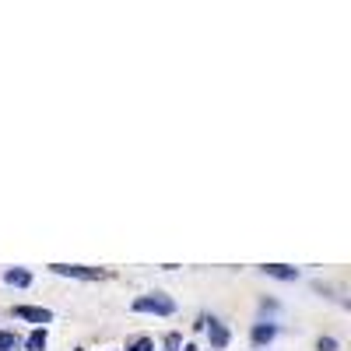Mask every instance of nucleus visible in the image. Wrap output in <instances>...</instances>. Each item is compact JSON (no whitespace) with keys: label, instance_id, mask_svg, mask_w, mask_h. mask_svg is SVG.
<instances>
[{"label":"nucleus","instance_id":"obj_1","mask_svg":"<svg viewBox=\"0 0 351 351\" xmlns=\"http://www.w3.org/2000/svg\"><path fill=\"white\" fill-rule=\"evenodd\" d=\"M134 313H155V316H172L176 313V302L165 295V291H148V295H137L130 302Z\"/></svg>","mask_w":351,"mask_h":351},{"label":"nucleus","instance_id":"obj_2","mask_svg":"<svg viewBox=\"0 0 351 351\" xmlns=\"http://www.w3.org/2000/svg\"><path fill=\"white\" fill-rule=\"evenodd\" d=\"M49 271L60 274V278H77V281H99V278H106L102 267H81V263H49Z\"/></svg>","mask_w":351,"mask_h":351},{"label":"nucleus","instance_id":"obj_3","mask_svg":"<svg viewBox=\"0 0 351 351\" xmlns=\"http://www.w3.org/2000/svg\"><path fill=\"white\" fill-rule=\"evenodd\" d=\"M204 330H208V341H211V351H225L228 348V341H232V334H228V327L221 324L218 316H208V324H204Z\"/></svg>","mask_w":351,"mask_h":351},{"label":"nucleus","instance_id":"obj_4","mask_svg":"<svg viewBox=\"0 0 351 351\" xmlns=\"http://www.w3.org/2000/svg\"><path fill=\"white\" fill-rule=\"evenodd\" d=\"M11 316H18V319H28V324H49L53 319V309H46V306H14L11 309Z\"/></svg>","mask_w":351,"mask_h":351},{"label":"nucleus","instance_id":"obj_5","mask_svg":"<svg viewBox=\"0 0 351 351\" xmlns=\"http://www.w3.org/2000/svg\"><path fill=\"white\" fill-rule=\"evenodd\" d=\"M274 337H278V327L274 324H253V330H250V341H253V348H271L274 344Z\"/></svg>","mask_w":351,"mask_h":351},{"label":"nucleus","instance_id":"obj_6","mask_svg":"<svg viewBox=\"0 0 351 351\" xmlns=\"http://www.w3.org/2000/svg\"><path fill=\"white\" fill-rule=\"evenodd\" d=\"M260 271L274 281H299V267H288V263H263Z\"/></svg>","mask_w":351,"mask_h":351},{"label":"nucleus","instance_id":"obj_7","mask_svg":"<svg viewBox=\"0 0 351 351\" xmlns=\"http://www.w3.org/2000/svg\"><path fill=\"white\" fill-rule=\"evenodd\" d=\"M21 344H25V351H46V344H49V334H46V327H36V330L28 334Z\"/></svg>","mask_w":351,"mask_h":351},{"label":"nucleus","instance_id":"obj_8","mask_svg":"<svg viewBox=\"0 0 351 351\" xmlns=\"http://www.w3.org/2000/svg\"><path fill=\"white\" fill-rule=\"evenodd\" d=\"M4 281L14 285V288H28V285H32V274H28L25 267H8L4 271Z\"/></svg>","mask_w":351,"mask_h":351},{"label":"nucleus","instance_id":"obj_9","mask_svg":"<svg viewBox=\"0 0 351 351\" xmlns=\"http://www.w3.org/2000/svg\"><path fill=\"white\" fill-rule=\"evenodd\" d=\"M18 348H21L18 334H8V330H0V351H18Z\"/></svg>","mask_w":351,"mask_h":351},{"label":"nucleus","instance_id":"obj_10","mask_svg":"<svg viewBox=\"0 0 351 351\" xmlns=\"http://www.w3.org/2000/svg\"><path fill=\"white\" fill-rule=\"evenodd\" d=\"M127 351H155V341L152 337H134V341H127Z\"/></svg>","mask_w":351,"mask_h":351},{"label":"nucleus","instance_id":"obj_11","mask_svg":"<svg viewBox=\"0 0 351 351\" xmlns=\"http://www.w3.org/2000/svg\"><path fill=\"white\" fill-rule=\"evenodd\" d=\"M162 348H165V351H180V348H183V337H180V334H165V337H162Z\"/></svg>","mask_w":351,"mask_h":351},{"label":"nucleus","instance_id":"obj_12","mask_svg":"<svg viewBox=\"0 0 351 351\" xmlns=\"http://www.w3.org/2000/svg\"><path fill=\"white\" fill-rule=\"evenodd\" d=\"M337 348H341V344H337V337H330V334L316 341V351H337Z\"/></svg>","mask_w":351,"mask_h":351},{"label":"nucleus","instance_id":"obj_13","mask_svg":"<svg viewBox=\"0 0 351 351\" xmlns=\"http://www.w3.org/2000/svg\"><path fill=\"white\" fill-rule=\"evenodd\" d=\"M180 351H197V344H183V348H180Z\"/></svg>","mask_w":351,"mask_h":351}]
</instances>
